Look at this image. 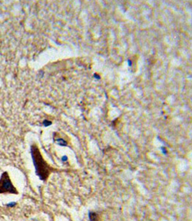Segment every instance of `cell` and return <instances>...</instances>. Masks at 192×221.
Returning <instances> with one entry per match:
<instances>
[{
  "label": "cell",
  "mask_w": 192,
  "mask_h": 221,
  "mask_svg": "<svg viewBox=\"0 0 192 221\" xmlns=\"http://www.w3.org/2000/svg\"><path fill=\"white\" fill-rule=\"evenodd\" d=\"M31 154L37 175L41 180L43 181L47 180L51 173V168L43 160L37 146L33 145L31 147Z\"/></svg>",
  "instance_id": "6da1fadb"
},
{
  "label": "cell",
  "mask_w": 192,
  "mask_h": 221,
  "mask_svg": "<svg viewBox=\"0 0 192 221\" xmlns=\"http://www.w3.org/2000/svg\"><path fill=\"white\" fill-rule=\"evenodd\" d=\"M88 217H89L90 221H98V214L95 212H89L88 214Z\"/></svg>",
  "instance_id": "3957f363"
},
{
  "label": "cell",
  "mask_w": 192,
  "mask_h": 221,
  "mask_svg": "<svg viewBox=\"0 0 192 221\" xmlns=\"http://www.w3.org/2000/svg\"><path fill=\"white\" fill-rule=\"evenodd\" d=\"M0 193H13L17 194L16 189L13 186L10 177L6 172L2 175L0 178Z\"/></svg>",
  "instance_id": "7a4b0ae2"
},
{
  "label": "cell",
  "mask_w": 192,
  "mask_h": 221,
  "mask_svg": "<svg viewBox=\"0 0 192 221\" xmlns=\"http://www.w3.org/2000/svg\"><path fill=\"white\" fill-rule=\"evenodd\" d=\"M14 205H16V203H11V204H10V205H9V206H14Z\"/></svg>",
  "instance_id": "277c9868"
}]
</instances>
